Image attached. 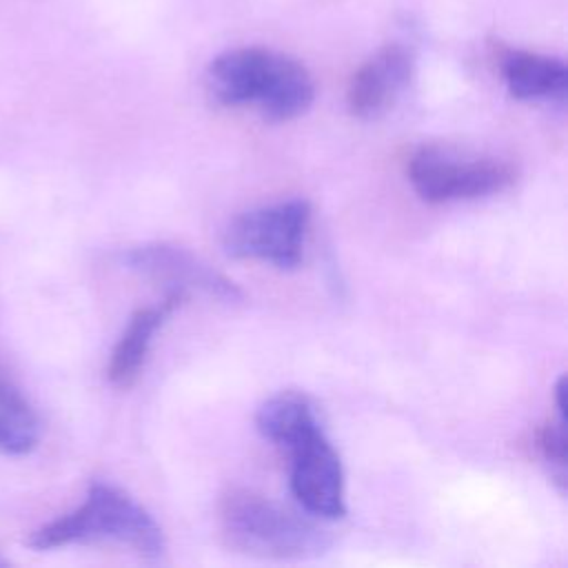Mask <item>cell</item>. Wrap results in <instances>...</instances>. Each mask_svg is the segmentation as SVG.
I'll return each mask as SVG.
<instances>
[{"instance_id":"6da1fadb","label":"cell","mask_w":568,"mask_h":568,"mask_svg":"<svg viewBox=\"0 0 568 568\" xmlns=\"http://www.w3.org/2000/svg\"><path fill=\"white\" fill-rule=\"evenodd\" d=\"M260 435L291 455V493L315 517L339 519L346 515L344 468L328 442L313 404L302 393H277L255 413Z\"/></svg>"},{"instance_id":"7a4b0ae2","label":"cell","mask_w":568,"mask_h":568,"mask_svg":"<svg viewBox=\"0 0 568 568\" xmlns=\"http://www.w3.org/2000/svg\"><path fill=\"white\" fill-rule=\"evenodd\" d=\"M206 91L222 106H251L271 122L295 120L315 100L308 69L266 47H237L213 58L206 69Z\"/></svg>"},{"instance_id":"3957f363","label":"cell","mask_w":568,"mask_h":568,"mask_svg":"<svg viewBox=\"0 0 568 568\" xmlns=\"http://www.w3.org/2000/svg\"><path fill=\"white\" fill-rule=\"evenodd\" d=\"M33 550H53L75 544H120L144 559L164 555V535L153 515L122 488L93 481L84 501L29 532Z\"/></svg>"},{"instance_id":"277c9868","label":"cell","mask_w":568,"mask_h":568,"mask_svg":"<svg viewBox=\"0 0 568 568\" xmlns=\"http://www.w3.org/2000/svg\"><path fill=\"white\" fill-rule=\"evenodd\" d=\"M217 526L229 548L257 559H308L328 546L315 524L248 488H229L220 497Z\"/></svg>"},{"instance_id":"5b68a950","label":"cell","mask_w":568,"mask_h":568,"mask_svg":"<svg viewBox=\"0 0 568 568\" xmlns=\"http://www.w3.org/2000/svg\"><path fill=\"white\" fill-rule=\"evenodd\" d=\"M406 175L424 202L442 204L501 193L515 184L517 169L499 158L459 155L428 144L410 153Z\"/></svg>"},{"instance_id":"8992f818","label":"cell","mask_w":568,"mask_h":568,"mask_svg":"<svg viewBox=\"0 0 568 568\" xmlns=\"http://www.w3.org/2000/svg\"><path fill=\"white\" fill-rule=\"evenodd\" d=\"M311 204L302 197L240 213L222 233L224 251L235 260L268 262L291 271L302 262Z\"/></svg>"},{"instance_id":"52a82bcc","label":"cell","mask_w":568,"mask_h":568,"mask_svg":"<svg viewBox=\"0 0 568 568\" xmlns=\"http://www.w3.org/2000/svg\"><path fill=\"white\" fill-rule=\"evenodd\" d=\"M122 264L129 271L166 286V293H184L189 297L191 291H200L229 304L242 300V291L229 277L202 262L189 248L171 242L138 244L122 253Z\"/></svg>"},{"instance_id":"ba28073f","label":"cell","mask_w":568,"mask_h":568,"mask_svg":"<svg viewBox=\"0 0 568 568\" xmlns=\"http://www.w3.org/2000/svg\"><path fill=\"white\" fill-rule=\"evenodd\" d=\"M413 67L415 60L408 47L390 42L377 49L355 69L348 82V111L359 120H371L388 111L399 93L408 87Z\"/></svg>"},{"instance_id":"9c48e42d","label":"cell","mask_w":568,"mask_h":568,"mask_svg":"<svg viewBox=\"0 0 568 568\" xmlns=\"http://www.w3.org/2000/svg\"><path fill=\"white\" fill-rule=\"evenodd\" d=\"M186 300L189 297L184 293H166V297L160 304L138 308L129 317L106 364V377L113 386L129 388L138 379L151 351L153 335L166 322V317Z\"/></svg>"},{"instance_id":"30bf717a","label":"cell","mask_w":568,"mask_h":568,"mask_svg":"<svg viewBox=\"0 0 568 568\" xmlns=\"http://www.w3.org/2000/svg\"><path fill=\"white\" fill-rule=\"evenodd\" d=\"M501 78L517 100H557L564 102L568 89V69L564 60L508 49L499 55Z\"/></svg>"},{"instance_id":"8fae6325","label":"cell","mask_w":568,"mask_h":568,"mask_svg":"<svg viewBox=\"0 0 568 568\" xmlns=\"http://www.w3.org/2000/svg\"><path fill=\"white\" fill-rule=\"evenodd\" d=\"M40 417L16 382L0 368V453L27 455L40 442Z\"/></svg>"},{"instance_id":"7c38bea8","label":"cell","mask_w":568,"mask_h":568,"mask_svg":"<svg viewBox=\"0 0 568 568\" xmlns=\"http://www.w3.org/2000/svg\"><path fill=\"white\" fill-rule=\"evenodd\" d=\"M564 395H566V377H559V382L555 386L557 417L546 422L537 433V450L546 459V464L550 466V470L557 477V481L561 484V488L566 484V446H568Z\"/></svg>"},{"instance_id":"4fadbf2b","label":"cell","mask_w":568,"mask_h":568,"mask_svg":"<svg viewBox=\"0 0 568 568\" xmlns=\"http://www.w3.org/2000/svg\"><path fill=\"white\" fill-rule=\"evenodd\" d=\"M7 564H9V561H7V559L0 555V568H2V566H7Z\"/></svg>"}]
</instances>
